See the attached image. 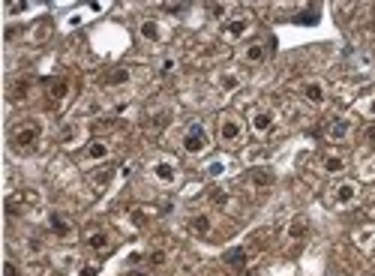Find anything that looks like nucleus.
I'll list each match as a JSON object with an SVG mask.
<instances>
[{"mask_svg":"<svg viewBox=\"0 0 375 276\" xmlns=\"http://www.w3.org/2000/svg\"><path fill=\"white\" fill-rule=\"evenodd\" d=\"M9 141L12 148L21 150V153H34L39 144H42V121L39 118H24L16 126L9 129Z\"/></svg>","mask_w":375,"mask_h":276,"instance_id":"f257e3e1","label":"nucleus"},{"mask_svg":"<svg viewBox=\"0 0 375 276\" xmlns=\"http://www.w3.org/2000/svg\"><path fill=\"white\" fill-rule=\"evenodd\" d=\"M252 31H255V16H252L250 9H237V12H232V16L222 21L220 39L228 42V46H237V42L252 36Z\"/></svg>","mask_w":375,"mask_h":276,"instance_id":"f03ea898","label":"nucleus"},{"mask_svg":"<svg viewBox=\"0 0 375 276\" xmlns=\"http://www.w3.org/2000/svg\"><path fill=\"white\" fill-rule=\"evenodd\" d=\"M144 174H148V180H153L156 186H178L180 183V163L171 153H160L148 163Z\"/></svg>","mask_w":375,"mask_h":276,"instance_id":"7ed1b4c3","label":"nucleus"},{"mask_svg":"<svg viewBox=\"0 0 375 276\" xmlns=\"http://www.w3.org/2000/svg\"><path fill=\"white\" fill-rule=\"evenodd\" d=\"M247 123H250V133L255 138H270L279 129V111L273 108L270 103H258V106L250 108Z\"/></svg>","mask_w":375,"mask_h":276,"instance_id":"20e7f679","label":"nucleus"},{"mask_svg":"<svg viewBox=\"0 0 375 276\" xmlns=\"http://www.w3.org/2000/svg\"><path fill=\"white\" fill-rule=\"evenodd\" d=\"M247 133H250V123L235 111H222L220 118H216V136H220V141L225 144V148H237V144H243Z\"/></svg>","mask_w":375,"mask_h":276,"instance_id":"39448f33","label":"nucleus"},{"mask_svg":"<svg viewBox=\"0 0 375 276\" xmlns=\"http://www.w3.org/2000/svg\"><path fill=\"white\" fill-rule=\"evenodd\" d=\"M210 144H213V138H210L205 123H190L180 136V150L186 156H205L210 150Z\"/></svg>","mask_w":375,"mask_h":276,"instance_id":"423d86ee","label":"nucleus"},{"mask_svg":"<svg viewBox=\"0 0 375 276\" xmlns=\"http://www.w3.org/2000/svg\"><path fill=\"white\" fill-rule=\"evenodd\" d=\"M324 201H327V205L334 208V210H349V208H354L357 201H360V186H357L354 180H337V183L327 190Z\"/></svg>","mask_w":375,"mask_h":276,"instance_id":"0eeeda50","label":"nucleus"},{"mask_svg":"<svg viewBox=\"0 0 375 276\" xmlns=\"http://www.w3.org/2000/svg\"><path fill=\"white\" fill-rule=\"evenodd\" d=\"M138 36L144 39V42H150V46H163V42H168V36H171V27L163 21V19H141V24H138Z\"/></svg>","mask_w":375,"mask_h":276,"instance_id":"6e6552de","label":"nucleus"},{"mask_svg":"<svg viewBox=\"0 0 375 276\" xmlns=\"http://www.w3.org/2000/svg\"><path fill=\"white\" fill-rule=\"evenodd\" d=\"M297 93L304 96L309 106H315V108H324V106H327V99H330L327 84H324L322 78H304V81L297 84Z\"/></svg>","mask_w":375,"mask_h":276,"instance_id":"1a4fd4ad","label":"nucleus"},{"mask_svg":"<svg viewBox=\"0 0 375 276\" xmlns=\"http://www.w3.org/2000/svg\"><path fill=\"white\" fill-rule=\"evenodd\" d=\"M267 57H270V46H267V42H264V39H252V42H247V46L240 48L237 61H240L243 66H262Z\"/></svg>","mask_w":375,"mask_h":276,"instance_id":"9d476101","label":"nucleus"},{"mask_svg":"<svg viewBox=\"0 0 375 276\" xmlns=\"http://www.w3.org/2000/svg\"><path fill=\"white\" fill-rule=\"evenodd\" d=\"M213 87H216V93H222V96H228V93H235V91H240L243 87V72L240 69H220L213 76Z\"/></svg>","mask_w":375,"mask_h":276,"instance_id":"9b49d317","label":"nucleus"},{"mask_svg":"<svg viewBox=\"0 0 375 276\" xmlns=\"http://www.w3.org/2000/svg\"><path fill=\"white\" fill-rule=\"evenodd\" d=\"M349 165H351L349 156L337 153V150H327L319 156V168H322V174H327V178H342V174L349 171Z\"/></svg>","mask_w":375,"mask_h":276,"instance_id":"f8f14e48","label":"nucleus"},{"mask_svg":"<svg viewBox=\"0 0 375 276\" xmlns=\"http://www.w3.org/2000/svg\"><path fill=\"white\" fill-rule=\"evenodd\" d=\"M84 246H88L91 252H108L111 250V235L106 225H91L84 231Z\"/></svg>","mask_w":375,"mask_h":276,"instance_id":"ddd939ff","label":"nucleus"},{"mask_svg":"<svg viewBox=\"0 0 375 276\" xmlns=\"http://www.w3.org/2000/svg\"><path fill=\"white\" fill-rule=\"evenodd\" d=\"M46 93H48V99L54 106H63V103H69L72 99V93H76V84H72L69 78H51L48 84H46Z\"/></svg>","mask_w":375,"mask_h":276,"instance_id":"4468645a","label":"nucleus"},{"mask_svg":"<svg viewBox=\"0 0 375 276\" xmlns=\"http://www.w3.org/2000/svg\"><path fill=\"white\" fill-rule=\"evenodd\" d=\"M48 228H51V235L57 240H72V237H76V223H72L69 216L61 213V210L48 213Z\"/></svg>","mask_w":375,"mask_h":276,"instance_id":"2eb2a0df","label":"nucleus"},{"mask_svg":"<svg viewBox=\"0 0 375 276\" xmlns=\"http://www.w3.org/2000/svg\"><path fill=\"white\" fill-rule=\"evenodd\" d=\"M351 133H354V123L349 121V118H334L327 126H324V136H327V141H334V144H342V141H349L351 138Z\"/></svg>","mask_w":375,"mask_h":276,"instance_id":"dca6fc26","label":"nucleus"},{"mask_svg":"<svg viewBox=\"0 0 375 276\" xmlns=\"http://www.w3.org/2000/svg\"><path fill=\"white\" fill-rule=\"evenodd\" d=\"M111 156V144L103 141V138H93L88 148L81 150V163L84 165H93V163H106V159Z\"/></svg>","mask_w":375,"mask_h":276,"instance_id":"f3484780","label":"nucleus"},{"mask_svg":"<svg viewBox=\"0 0 375 276\" xmlns=\"http://www.w3.org/2000/svg\"><path fill=\"white\" fill-rule=\"evenodd\" d=\"M186 228H190V235H192V237L207 240V237L213 235V216H210L207 210L192 213V216H190V223H186Z\"/></svg>","mask_w":375,"mask_h":276,"instance_id":"a211bd4d","label":"nucleus"},{"mask_svg":"<svg viewBox=\"0 0 375 276\" xmlns=\"http://www.w3.org/2000/svg\"><path fill=\"white\" fill-rule=\"evenodd\" d=\"M103 84L108 87V91H118V87H129L133 84V66H114L106 72Z\"/></svg>","mask_w":375,"mask_h":276,"instance_id":"6ab92c4d","label":"nucleus"},{"mask_svg":"<svg viewBox=\"0 0 375 276\" xmlns=\"http://www.w3.org/2000/svg\"><path fill=\"white\" fill-rule=\"evenodd\" d=\"M273 180H277V178H273L270 168H250V171H247V183L252 186V190H258V193L270 190Z\"/></svg>","mask_w":375,"mask_h":276,"instance_id":"aec40b11","label":"nucleus"},{"mask_svg":"<svg viewBox=\"0 0 375 276\" xmlns=\"http://www.w3.org/2000/svg\"><path fill=\"white\" fill-rule=\"evenodd\" d=\"M309 235V220L304 213H297V216H292L288 220V225H285V240H300V237H307Z\"/></svg>","mask_w":375,"mask_h":276,"instance_id":"412c9836","label":"nucleus"},{"mask_svg":"<svg viewBox=\"0 0 375 276\" xmlns=\"http://www.w3.org/2000/svg\"><path fill=\"white\" fill-rule=\"evenodd\" d=\"M171 118H175V111L171 108H153L150 118H148V126L153 129V133H163V129L171 123Z\"/></svg>","mask_w":375,"mask_h":276,"instance_id":"4be33fe9","label":"nucleus"},{"mask_svg":"<svg viewBox=\"0 0 375 276\" xmlns=\"http://www.w3.org/2000/svg\"><path fill=\"white\" fill-rule=\"evenodd\" d=\"M225 261H228V265H232L235 270H247V265L252 261V252L247 250V246H237V250L225 252Z\"/></svg>","mask_w":375,"mask_h":276,"instance_id":"5701e85b","label":"nucleus"},{"mask_svg":"<svg viewBox=\"0 0 375 276\" xmlns=\"http://www.w3.org/2000/svg\"><path fill=\"white\" fill-rule=\"evenodd\" d=\"M354 243L360 246L364 252L375 255V228H364V231H354Z\"/></svg>","mask_w":375,"mask_h":276,"instance_id":"b1692460","label":"nucleus"},{"mask_svg":"<svg viewBox=\"0 0 375 276\" xmlns=\"http://www.w3.org/2000/svg\"><path fill=\"white\" fill-rule=\"evenodd\" d=\"M111 178H114V171H111V168H106V171L93 174V178H91V186H93L96 193H106V190H108V183H111Z\"/></svg>","mask_w":375,"mask_h":276,"instance_id":"393cba45","label":"nucleus"},{"mask_svg":"<svg viewBox=\"0 0 375 276\" xmlns=\"http://www.w3.org/2000/svg\"><path fill=\"white\" fill-rule=\"evenodd\" d=\"M207 201H210L216 210H222V208L232 205V193H228V190H213V193L207 195Z\"/></svg>","mask_w":375,"mask_h":276,"instance_id":"a878e982","label":"nucleus"},{"mask_svg":"<svg viewBox=\"0 0 375 276\" xmlns=\"http://www.w3.org/2000/svg\"><path fill=\"white\" fill-rule=\"evenodd\" d=\"M357 114H364L366 121L375 123V93H369V96L360 99V103H357Z\"/></svg>","mask_w":375,"mask_h":276,"instance_id":"bb28decb","label":"nucleus"},{"mask_svg":"<svg viewBox=\"0 0 375 276\" xmlns=\"http://www.w3.org/2000/svg\"><path fill=\"white\" fill-rule=\"evenodd\" d=\"M144 261H148L150 267H165V265H168V252H163V250L148 252V258H144Z\"/></svg>","mask_w":375,"mask_h":276,"instance_id":"cd10ccee","label":"nucleus"},{"mask_svg":"<svg viewBox=\"0 0 375 276\" xmlns=\"http://www.w3.org/2000/svg\"><path fill=\"white\" fill-rule=\"evenodd\" d=\"M76 138H81V126H78V123H72V126L63 129L61 141H63V144H76Z\"/></svg>","mask_w":375,"mask_h":276,"instance_id":"c85d7f7f","label":"nucleus"},{"mask_svg":"<svg viewBox=\"0 0 375 276\" xmlns=\"http://www.w3.org/2000/svg\"><path fill=\"white\" fill-rule=\"evenodd\" d=\"M103 273V265L99 261H88V265H78V276H99Z\"/></svg>","mask_w":375,"mask_h":276,"instance_id":"c756f323","label":"nucleus"},{"mask_svg":"<svg viewBox=\"0 0 375 276\" xmlns=\"http://www.w3.org/2000/svg\"><path fill=\"white\" fill-rule=\"evenodd\" d=\"M207 9H210V16H213V19H222V21H225V19H228L225 12L232 9V4H210Z\"/></svg>","mask_w":375,"mask_h":276,"instance_id":"7c9ffc66","label":"nucleus"},{"mask_svg":"<svg viewBox=\"0 0 375 276\" xmlns=\"http://www.w3.org/2000/svg\"><path fill=\"white\" fill-rule=\"evenodd\" d=\"M4 276H24V273H21V267L16 265V261L6 258V261H4Z\"/></svg>","mask_w":375,"mask_h":276,"instance_id":"2f4dec72","label":"nucleus"},{"mask_svg":"<svg viewBox=\"0 0 375 276\" xmlns=\"http://www.w3.org/2000/svg\"><path fill=\"white\" fill-rule=\"evenodd\" d=\"M163 72H175L178 69V61H175V57H163V66H160Z\"/></svg>","mask_w":375,"mask_h":276,"instance_id":"473e14b6","label":"nucleus"},{"mask_svg":"<svg viewBox=\"0 0 375 276\" xmlns=\"http://www.w3.org/2000/svg\"><path fill=\"white\" fill-rule=\"evenodd\" d=\"M366 138H369V141H375V126H369V129H366Z\"/></svg>","mask_w":375,"mask_h":276,"instance_id":"72a5a7b5","label":"nucleus"}]
</instances>
